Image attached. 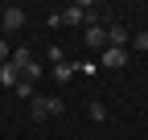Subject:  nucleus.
I'll return each mask as SVG.
<instances>
[{
  "label": "nucleus",
  "instance_id": "9",
  "mask_svg": "<svg viewBox=\"0 0 148 140\" xmlns=\"http://www.w3.org/2000/svg\"><path fill=\"white\" fill-rule=\"evenodd\" d=\"M86 115L95 119V124H103V119H107V107H103L99 99H90V103H86Z\"/></svg>",
  "mask_w": 148,
  "mask_h": 140
},
{
  "label": "nucleus",
  "instance_id": "2",
  "mask_svg": "<svg viewBox=\"0 0 148 140\" xmlns=\"http://www.w3.org/2000/svg\"><path fill=\"white\" fill-rule=\"evenodd\" d=\"M90 16H95V12H90V4H74V8L62 12V25H86Z\"/></svg>",
  "mask_w": 148,
  "mask_h": 140
},
{
  "label": "nucleus",
  "instance_id": "10",
  "mask_svg": "<svg viewBox=\"0 0 148 140\" xmlns=\"http://www.w3.org/2000/svg\"><path fill=\"white\" fill-rule=\"evenodd\" d=\"M25 78H29V82H37V78H41V62H37V58L25 66Z\"/></svg>",
  "mask_w": 148,
  "mask_h": 140
},
{
  "label": "nucleus",
  "instance_id": "4",
  "mask_svg": "<svg viewBox=\"0 0 148 140\" xmlns=\"http://www.w3.org/2000/svg\"><path fill=\"white\" fill-rule=\"evenodd\" d=\"M103 41H107V25H103V21H90V25H86V45L103 49Z\"/></svg>",
  "mask_w": 148,
  "mask_h": 140
},
{
  "label": "nucleus",
  "instance_id": "13",
  "mask_svg": "<svg viewBox=\"0 0 148 140\" xmlns=\"http://www.w3.org/2000/svg\"><path fill=\"white\" fill-rule=\"evenodd\" d=\"M132 45H140V49H148V33H136V37H132Z\"/></svg>",
  "mask_w": 148,
  "mask_h": 140
},
{
  "label": "nucleus",
  "instance_id": "14",
  "mask_svg": "<svg viewBox=\"0 0 148 140\" xmlns=\"http://www.w3.org/2000/svg\"><path fill=\"white\" fill-rule=\"evenodd\" d=\"M8 58H12V54H8V41H0V66H4Z\"/></svg>",
  "mask_w": 148,
  "mask_h": 140
},
{
  "label": "nucleus",
  "instance_id": "6",
  "mask_svg": "<svg viewBox=\"0 0 148 140\" xmlns=\"http://www.w3.org/2000/svg\"><path fill=\"white\" fill-rule=\"evenodd\" d=\"M21 78H25V74H21L12 62H4V66H0V82H4V86H12V91H16V82H21Z\"/></svg>",
  "mask_w": 148,
  "mask_h": 140
},
{
  "label": "nucleus",
  "instance_id": "3",
  "mask_svg": "<svg viewBox=\"0 0 148 140\" xmlns=\"http://www.w3.org/2000/svg\"><path fill=\"white\" fill-rule=\"evenodd\" d=\"M127 41H132V33H127L119 21H111V25H107V45H119V49H123Z\"/></svg>",
  "mask_w": 148,
  "mask_h": 140
},
{
  "label": "nucleus",
  "instance_id": "1",
  "mask_svg": "<svg viewBox=\"0 0 148 140\" xmlns=\"http://www.w3.org/2000/svg\"><path fill=\"white\" fill-rule=\"evenodd\" d=\"M99 66H103V70H123V66H127V49L107 45V49H103V58H99Z\"/></svg>",
  "mask_w": 148,
  "mask_h": 140
},
{
  "label": "nucleus",
  "instance_id": "8",
  "mask_svg": "<svg viewBox=\"0 0 148 140\" xmlns=\"http://www.w3.org/2000/svg\"><path fill=\"white\" fill-rule=\"evenodd\" d=\"M74 70H78V62H58V66H53V78H58V82H70Z\"/></svg>",
  "mask_w": 148,
  "mask_h": 140
},
{
  "label": "nucleus",
  "instance_id": "15",
  "mask_svg": "<svg viewBox=\"0 0 148 140\" xmlns=\"http://www.w3.org/2000/svg\"><path fill=\"white\" fill-rule=\"evenodd\" d=\"M0 16H4V8H0Z\"/></svg>",
  "mask_w": 148,
  "mask_h": 140
},
{
  "label": "nucleus",
  "instance_id": "12",
  "mask_svg": "<svg viewBox=\"0 0 148 140\" xmlns=\"http://www.w3.org/2000/svg\"><path fill=\"white\" fill-rule=\"evenodd\" d=\"M49 62L58 66V62H66V54H62V45H49Z\"/></svg>",
  "mask_w": 148,
  "mask_h": 140
},
{
  "label": "nucleus",
  "instance_id": "7",
  "mask_svg": "<svg viewBox=\"0 0 148 140\" xmlns=\"http://www.w3.org/2000/svg\"><path fill=\"white\" fill-rule=\"evenodd\" d=\"M8 62H12V66H16V70H21V74H25V66L33 62V54H29V49H25V45H16V49H12V58H8Z\"/></svg>",
  "mask_w": 148,
  "mask_h": 140
},
{
  "label": "nucleus",
  "instance_id": "5",
  "mask_svg": "<svg viewBox=\"0 0 148 140\" xmlns=\"http://www.w3.org/2000/svg\"><path fill=\"white\" fill-rule=\"evenodd\" d=\"M0 25H4L8 33H12V29H21V25H25V12H21V8H4V16H0Z\"/></svg>",
  "mask_w": 148,
  "mask_h": 140
},
{
  "label": "nucleus",
  "instance_id": "11",
  "mask_svg": "<svg viewBox=\"0 0 148 140\" xmlns=\"http://www.w3.org/2000/svg\"><path fill=\"white\" fill-rule=\"evenodd\" d=\"M16 95H21V99H33L37 91H33V82H29V78H21V82H16Z\"/></svg>",
  "mask_w": 148,
  "mask_h": 140
}]
</instances>
